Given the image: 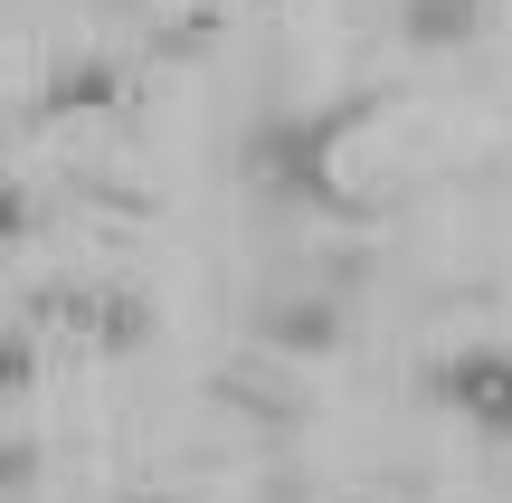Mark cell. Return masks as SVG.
Returning <instances> with one entry per match:
<instances>
[{"instance_id":"5b68a950","label":"cell","mask_w":512,"mask_h":503,"mask_svg":"<svg viewBox=\"0 0 512 503\" xmlns=\"http://www.w3.org/2000/svg\"><path fill=\"white\" fill-rule=\"evenodd\" d=\"M133 503H171V494H133Z\"/></svg>"},{"instance_id":"277c9868","label":"cell","mask_w":512,"mask_h":503,"mask_svg":"<svg viewBox=\"0 0 512 503\" xmlns=\"http://www.w3.org/2000/svg\"><path fill=\"white\" fill-rule=\"evenodd\" d=\"M494 0H408V38H465Z\"/></svg>"},{"instance_id":"3957f363","label":"cell","mask_w":512,"mask_h":503,"mask_svg":"<svg viewBox=\"0 0 512 503\" xmlns=\"http://www.w3.org/2000/svg\"><path fill=\"white\" fill-rule=\"evenodd\" d=\"M57 323H67L86 352H124V342H143V333H152V314H143V304H124L114 285H76V295L57 304Z\"/></svg>"},{"instance_id":"7a4b0ae2","label":"cell","mask_w":512,"mask_h":503,"mask_svg":"<svg viewBox=\"0 0 512 503\" xmlns=\"http://www.w3.org/2000/svg\"><path fill=\"white\" fill-rule=\"evenodd\" d=\"M437 399L475 437L512 447V342H465V352H446L437 361Z\"/></svg>"},{"instance_id":"6da1fadb","label":"cell","mask_w":512,"mask_h":503,"mask_svg":"<svg viewBox=\"0 0 512 503\" xmlns=\"http://www.w3.org/2000/svg\"><path fill=\"white\" fill-rule=\"evenodd\" d=\"M370 105H323V114H285V124H256L247 143V171L256 190H275V200L294 209H351L342 171H332V152H342V133L361 124Z\"/></svg>"}]
</instances>
